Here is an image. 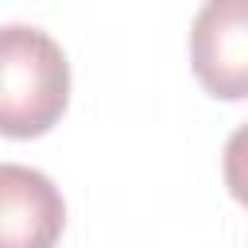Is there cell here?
<instances>
[{
  "instance_id": "obj_1",
  "label": "cell",
  "mask_w": 248,
  "mask_h": 248,
  "mask_svg": "<svg viewBox=\"0 0 248 248\" xmlns=\"http://www.w3.org/2000/svg\"><path fill=\"white\" fill-rule=\"evenodd\" d=\"M70 101L66 50L31 23L0 27V136L31 140L58 124Z\"/></svg>"
},
{
  "instance_id": "obj_2",
  "label": "cell",
  "mask_w": 248,
  "mask_h": 248,
  "mask_svg": "<svg viewBox=\"0 0 248 248\" xmlns=\"http://www.w3.org/2000/svg\"><path fill=\"white\" fill-rule=\"evenodd\" d=\"M194 78L221 101L248 97V0H209L190 27Z\"/></svg>"
},
{
  "instance_id": "obj_3",
  "label": "cell",
  "mask_w": 248,
  "mask_h": 248,
  "mask_svg": "<svg viewBox=\"0 0 248 248\" xmlns=\"http://www.w3.org/2000/svg\"><path fill=\"white\" fill-rule=\"evenodd\" d=\"M66 229L58 186L23 163H0V248H54Z\"/></svg>"
},
{
  "instance_id": "obj_4",
  "label": "cell",
  "mask_w": 248,
  "mask_h": 248,
  "mask_svg": "<svg viewBox=\"0 0 248 248\" xmlns=\"http://www.w3.org/2000/svg\"><path fill=\"white\" fill-rule=\"evenodd\" d=\"M221 170H225V186H229V194H232L240 205H248V124H240V128L225 140Z\"/></svg>"
}]
</instances>
